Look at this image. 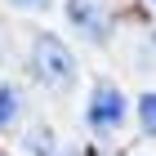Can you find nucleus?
<instances>
[{"mask_svg": "<svg viewBox=\"0 0 156 156\" xmlns=\"http://www.w3.org/2000/svg\"><path fill=\"white\" fill-rule=\"evenodd\" d=\"M31 67H36V76L45 85H54V89H62V85L72 80V54H67V45H62L58 36H40L36 49H31Z\"/></svg>", "mask_w": 156, "mask_h": 156, "instance_id": "f257e3e1", "label": "nucleus"}, {"mask_svg": "<svg viewBox=\"0 0 156 156\" xmlns=\"http://www.w3.org/2000/svg\"><path fill=\"white\" fill-rule=\"evenodd\" d=\"M85 116H89V125H94L98 134H116L120 125H125V98H120V89L116 85H98Z\"/></svg>", "mask_w": 156, "mask_h": 156, "instance_id": "f03ea898", "label": "nucleus"}, {"mask_svg": "<svg viewBox=\"0 0 156 156\" xmlns=\"http://www.w3.org/2000/svg\"><path fill=\"white\" fill-rule=\"evenodd\" d=\"M72 18L80 23V31H89L94 40H103V31H107V23H103V13L89 5V0H72Z\"/></svg>", "mask_w": 156, "mask_h": 156, "instance_id": "7ed1b4c3", "label": "nucleus"}, {"mask_svg": "<svg viewBox=\"0 0 156 156\" xmlns=\"http://www.w3.org/2000/svg\"><path fill=\"white\" fill-rule=\"evenodd\" d=\"M13 120H18V89L0 85V129H9Z\"/></svg>", "mask_w": 156, "mask_h": 156, "instance_id": "20e7f679", "label": "nucleus"}, {"mask_svg": "<svg viewBox=\"0 0 156 156\" xmlns=\"http://www.w3.org/2000/svg\"><path fill=\"white\" fill-rule=\"evenodd\" d=\"M138 125L156 138V94H143V98H138Z\"/></svg>", "mask_w": 156, "mask_h": 156, "instance_id": "39448f33", "label": "nucleus"}, {"mask_svg": "<svg viewBox=\"0 0 156 156\" xmlns=\"http://www.w3.org/2000/svg\"><path fill=\"white\" fill-rule=\"evenodd\" d=\"M31 147L36 152H49V129H31Z\"/></svg>", "mask_w": 156, "mask_h": 156, "instance_id": "423d86ee", "label": "nucleus"}, {"mask_svg": "<svg viewBox=\"0 0 156 156\" xmlns=\"http://www.w3.org/2000/svg\"><path fill=\"white\" fill-rule=\"evenodd\" d=\"M13 5H45V0H13Z\"/></svg>", "mask_w": 156, "mask_h": 156, "instance_id": "0eeeda50", "label": "nucleus"}, {"mask_svg": "<svg viewBox=\"0 0 156 156\" xmlns=\"http://www.w3.org/2000/svg\"><path fill=\"white\" fill-rule=\"evenodd\" d=\"M152 5H156V0H152Z\"/></svg>", "mask_w": 156, "mask_h": 156, "instance_id": "6e6552de", "label": "nucleus"}]
</instances>
